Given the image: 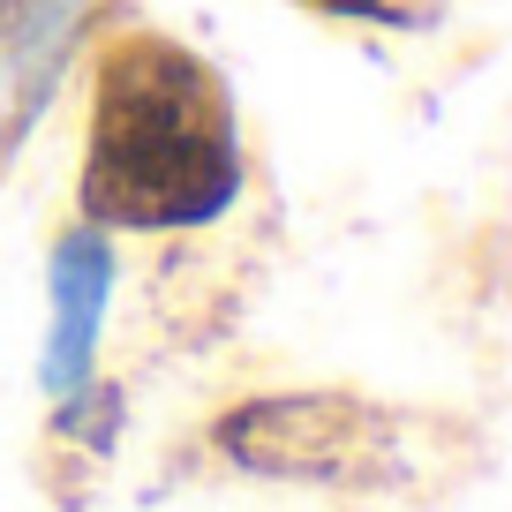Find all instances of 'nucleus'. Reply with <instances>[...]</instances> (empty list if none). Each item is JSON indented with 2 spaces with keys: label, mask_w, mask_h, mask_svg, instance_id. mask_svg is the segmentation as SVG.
Instances as JSON below:
<instances>
[{
  "label": "nucleus",
  "mask_w": 512,
  "mask_h": 512,
  "mask_svg": "<svg viewBox=\"0 0 512 512\" xmlns=\"http://www.w3.org/2000/svg\"><path fill=\"white\" fill-rule=\"evenodd\" d=\"M106 287H113V249L98 226H76V234L53 241V339H46V377L53 400L83 392L91 384V347H98V324H106Z\"/></svg>",
  "instance_id": "3"
},
{
  "label": "nucleus",
  "mask_w": 512,
  "mask_h": 512,
  "mask_svg": "<svg viewBox=\"0 0 512 512\" xmlns=\"http://www.w3.org/2000/svg\"><path fill=\"white\" fill-rule=\"evenodd\" d=\"M241 196V136L219 68L174 38H113L91 76L83 226L181 234L226 219Z\"/></svg>",
  "instance_id": "1"
},
{
  "label": "nucleus",
  "mask_w": 512,
  "mask_h": 512,
  "mask_svg": "<svg viewBox=\"0 0 512 512\" xmlns=\"http://www.w3.org/2000/svg\"><path fill=\"white\" fill-rule=\"evenodd\" d=\"M16 16H23V0H0V38L16 31Z\"/></svg>",
  "instance_id": "6"
},
{
  "label": "nucleus",
  "mask_w": 512,
  "mask_h": 512,
  "mask_svg": "<svg viewBox=\"0 0 512 512\" xmlns=\"http://www.w3.org/2000/svg\"><path fill=\"white\" fill-rule=\"evenodd\" d=\"M98 0H23V53H16V91H23V113H38V98H46L53 68H61L68 38H76V23L91 16Z\"/></svg>",
  "instance_id": "4"
},
{
  "label": "nucleus",
  "mask_w": 512,
  "mask_h": 512,
  "mask_svg": "<svg viewBox=\"0 0 512 512\" xmlns=\"http://www.w3.org/2000/svg\"><path fill=\"white\" fill-rule=\"evenodd\" d=\"M309 8L347 23H384V31H430V23H445L452 0H309Z\"/></svg>",
  "instance_id": "5"
},
{
  "label": "nucleus",
  "mask_w": 512,
  "mask_h": 512,
  "mask_svg": "<svg viewBox=\"0 0 512 512\" xmlns=\"http://www.w3.org/2000/svg\"><path fill=\"white\" fill-rule=\"evenodd\" d=\"M219 452L241 475H279V482H369L400 475V430L392 415L354 392H264L219 415Z\"/></svg>",
  "instance_id": "2"
}]
</instances>
